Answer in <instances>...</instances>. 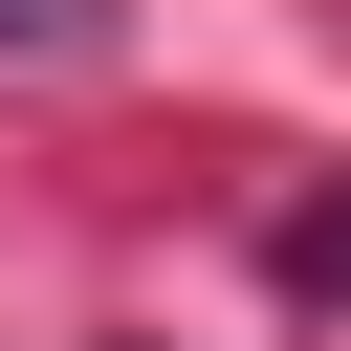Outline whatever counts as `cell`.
I'll return each mask as SVG.
<instances>
[{
  "instance_id": "1",
  "label": "cell",
  "mask_w": 351,
  "mask_h": 351,
  "mask_svg": "<svg viewBox=\"0 0 351 351\" xmlns=\"http://www.w3.org/2000/svg\"><path fill=\"white\" fill-rule=\"evenodd\" d=\"M0 44H44V66H66V44H110V0H0Z\"/></svg>"
},
{
  "instance_id": "2",
  "label": "cell",
  "mask_w": 351,
  "mask_h": 351,
  "mask_svg": "<svg viewBox=\"0 0 351 351\" xmlns=\"http://www.w3.org/2000/svg\"><path fill=\"white\" fill-rule=\"evenodd\" d=\"M285 263H307V285H351V219H307V241H285Z\"/></svg>"
}]
</instances>
